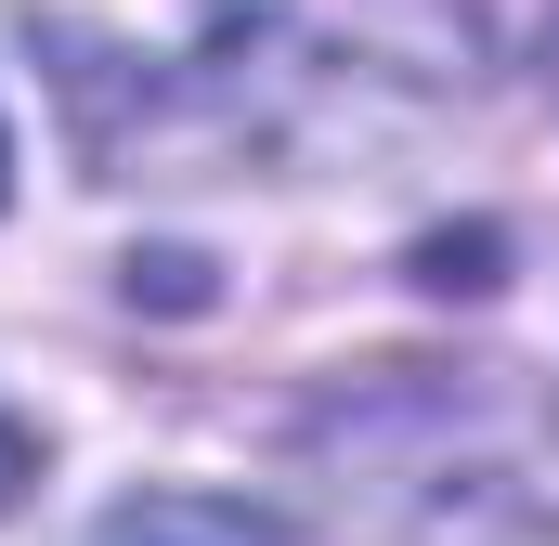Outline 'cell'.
<instances>
[{
  "label": "cell",
  "instance_id": "obj_3",
  "mask_svg": "<svg viewBox=\"0 0 559 546\" xmlns=\"http://www.w3.org/2000/svg\"><path fill=\"white\" fill-rule=\"evenodd\" d=\"M26 482H39V442H26V429H13V416H0V508H13V495H26Z\"/></svg>",
  "mask_w": 559,
  "mask_h": 546
},
{
  "label": "cell",
  "instance_id": "obj_4",
  "mask_svg": "<svg viewBox=\"0 0 559 546\" xmlns=\"http://www.w3.org/2000/svg\"><path fill=\"white\" fill-rule=\"evenodd\" d=\"M547 79H559V66H547Z\"/></svg>",
  "mask_w": 559,
  "mask_h": 546
},
{
  "label": "cell",
  "instance_id": "obj_2",
  "mask_svg": "<svg viewBox=\"0 0 559 546\" xmlns=\"http://www.w3.org/2000/svg\"><path fill=\"white\" fill-rule=\"evenodd\" d=\"M92 546H286V534L261 508H222V495H131V508H105Z\"/></svg>",
  "mask_w": 559,
  "mask_h": 546
},
{
  "label": "cell",
  "instance_id": "obj_1",
  "mask_svg": "<svg viewBox=\"0 0 559 546\" xmlns=\"http://www.w3.org/2000/svg\"><path fill=\"white\" fill-rule=\"evenodd\" d=\"M66 131L105 182L312 169L468 92V0H26Z\"/></svg>",
  "mask_w": 559,
  "mask_h": 546
}]
</instances>
